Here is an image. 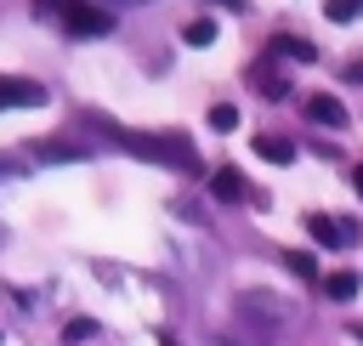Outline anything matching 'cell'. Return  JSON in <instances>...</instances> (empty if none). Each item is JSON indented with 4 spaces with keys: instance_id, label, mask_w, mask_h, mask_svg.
I'll list each match as a JSON object with an SVG mask.
<instances>
[{
    "instance_id": "obj_1",
    "label": "cell",
    "mask_w": 363,
    "mask_h": 346,
    "mask_svg": "<svg viewBox=\"0 0 363 346\" xmlns=\"http://www.w3.org/2000/svg\"><path fill=\"white\" fill-rule=\"evenodd\" d=\"M34 11L40 17H51L62 34H74V40H102L108 28H113V11H102V6H91V0H34Z\"/></svg>"
},
{
    "instance_id": "obj_2",
    "label": "cell",
    "mask_w": 363,
    "mask_h": 346,
    "mask_svg": "<svg viewBox=\"0 0 363 346\" xmlns=\"http://www.w3.org/2000/svg\"><path fill=\"white\" fill-rule=\"evenodd\" d=\"M238 312H244L250 323H267V329H284V323L295 318V306H289L284 295H272V289H244V295H238Z\"/></svg>"
},
{
    "instance_id": "obj_3",
    "label": "cell",
    "mask_w": 363,
    "mask_h": 346,
    "mask_svg": "<svg viewBox=\"0 0 363 346\" xmlns=\"http://www.w3.org/2000/svg\"><path fill=\"white\" fill-rule=\"evenodd\" d=\"M40 102H45V85H40V79L0 74V108H40Z\"/></svg>"
},
{
    "instance_id": "obj_4",
    "label": "cell",
    "mask_w": 363,
    "mask_h": 346,
    "mask_svg": "<svg viewBox=\"0 0 363 346\" xmlns=\"http://www.w3.org/2000/svg\"><path fill=\"white\" fill-rule=\"evenodd\" d=\"M306 233H312L323 250H340L346 238H357V221H335V216H318V210H312V216H306Z\"/></svg>"
},
{
    "instance_id": "obj_5",
    "label": "cell",
    "mask_w": 363,
    "mask_h": 346,
    "mask_svg": "<svg viewBox=\"0 0 363 346\" xmlns=\"http://www.w3.org/2000/svg\"><path fill=\"white\" fill-rule=\"evenodd\" d=\"M306 113H312V125H346V108H340V96H329V91L306 96Z\"/></svg>"
},
{
    "instance_id": "obj_6",
    "label": "cell",
    "mask_w": 363,
    "mask_h": 346,
    "mask_svg": "<svg viewBox=\"0 0 363 346\" xmlns=\"http://www.w3.org/2000/svg\"><path fill=\"white\" fill-rule=\"evenodd\" d=\"M272 57H295V62H312V57H318V45H312V40H301V34H272Z\"/></svg>"
},
{
    "instance_id": "obj_7",
    "label": "cell",
    "mask_w": 363,
    "mask_h": 346,
    "mask_svg": "<svg viewBox=\"0 0 363 346\" xmlns=\"http://www.w3.org/2000/svg\"><path fill=\"white\" fill-rule=\"evenodd\" d=\"M210 187H216V199H227V204H233V199H244V193H250V187H244V176H238V170H233V164H221V170H216V176H210Z\"/></svg>"
},
{
    "instance_id": "obj_8",
    "label": "cell",
    "mask_w": 363,
    "mask_h": 346,
    "mask_svg": "<svg viewBox=\"0 0 363 346\" xmlns=\"http://www.w3.org/2000/svg\"><path fill=\"white\" fill-rule=\"evenodd\" d=\"M357 284H363V278H357L352 267H340V272H329V278H323V295H329V301H352V295H357Z\"/></svg>"
},
{
    "instance_id": "obj_9",
    "label": "cell",
    "mask_w": 363,
    "mask_h": 346,
    "mask_svg": "<svg viewBox=\"0 0 363 346\" xmlns=\"http://www.w3.org/2000/svg\"><path fill=\"white\" fill-rule=\"evenodd\" d=\"M250 147H255L261 159H272V164H289V159H295V142H284V136H255Z\"/></svg>"
},
{
    "instance_id": "obj_10",
    "label": "cell",
    "mask_w": 363,
    "mask_h": 346,
    "mask_svg": "<svg viewBox=\"0 0 363 346\" xmlns=\"http://www.w3.org/2000/svg\"><path fill=\"white\" fill-rule=\"evenodd\" d=\"M182 40H187V45H216V17H193V23L182 28Z\"/></svg>"
},
{
    "instance_id": "obj_11",
    "label": "cell",
    "mask_w": 363,
    "mask_h": 346,
    "mask_svg": "<svg viewBox=\"0 0 363 346\" xmlns=\"http://www.w3.org/2000/svg\"><path fill=\"white\" fill-rule=\"evenodd\" d=\"M255 91H261V96H289V79L272 74V68H255Z\"/></svg>"
},
{
    "instance_id": "obj_12",
    "label": "cell",
    "mask_w": 363,
    "mask_h": 346,
    "mask_svg": "<svg viewBox=\"0 0 363 346\" xmlns=\"http://www.w3.org/2000/svg\"><path fill=\"white\" fill-rule=\"evenodd\" d=\"M284 267H289L295 278H318V261H312V250H284Z\"/></svg>"
},
{
    "instance_id": "obj_13",
    "label": "cell",
    "mask_w": 363,
    "mask_h": 346,
    "mask_svg": "<svg viewBox=\"0 0 363 346\" xmlns=\"http://www.w3.org/2000/svg\"><path fill=\"white\" fill-rule=\"evenodd\" d=\"M357 11H363V0H323V17L329 23H352Z\"/></svg>"
},
{
    "instance_id": "obj_14",
    "label": "cell",
    "mask_w": 363,
    "mask_h": 346,
    "mask_svg": "<svg viewBox=\"0 0 363 346\" xmlns=\"http://www.w3.org/2000/svg\"><path fill=\"white\" fill-rule=\"evenodd\" d=\"M210 130H238V108L233 102H216L210 108Z\"/></svg>"
},
{
    "instance_id": "obj_15",
    "label": "cell",
    "mask_w": 363,
    "mask_h": 346,
    "mask_svg": "<svg viewBox=\"0 0 363 346\" xmlns=\"http://www.w3.org/2000/svg\"><path fill=\"white\" fill-rule=\"evenodd\" d=\"M0 295H6V301H11L17 312H34V306H40V295H34V289H17V284H6Z\"/></svg>"
},
{
    "instance_id": "obj_16",
    "label": "cell",
    "mask_w": 363,
    "mask_h": 346,
    "mask_svg": "<svg viewBox=\"0 0 363 346\" xmlns=\"http://www.w3.org/2000/svg\"><path fill=\"white\" fill-rule=\"evenodd\" d=\"M85 335H96V323H91V318H74V323H62V340H85Z\"/></svg>"
},
{
    "instance_id": "obj_17",
    "label": "cell",
    "mask_w": 363,
    "mask_h": 346,
    "mask_svg": "<svg viewBox=\"0 0 363 346\" xmlns=\"http://www.w3.org/2000/svg\"><path fill=\"white\" fill-rule=\"evenodd\" d=\"M346 79H357V85H363V62H352V68H346Z\"/></svg>"
},
{
    "instance_id": "obj_18",
    "label": "cell",
    "mask_w": 363,
    "mask_h": 346,
    "mask_svg": "<svg viewBox=\"0 0 363 346\" xmlns=\"http://www.w3.org/2000/svg\"><path fill=\"white\" fill-rule=\"evenodd\" d=\"M352 187H357V193H363V164H357V170H352Z\"/></svg>"
},
{
    "instance_id": "obj_19",
    "label": "cell",
    "mask_w": 363,
    "mask_h": 346,
    "mask_svg": "<svg viewBox=\"0 0 363 346\" xmlns=\"http://www.w3.org/2000/svg\"><path fill=\"white\" fill-rule=\"evenodd\" d=\"M113 6H147V0H113Z\"/></svg>"
}]
</instances>
